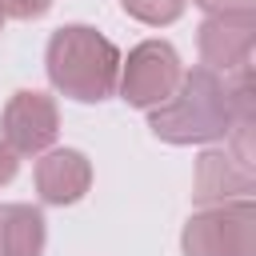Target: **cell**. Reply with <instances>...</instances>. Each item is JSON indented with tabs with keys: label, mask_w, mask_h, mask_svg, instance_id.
Masks as SVG:
<instances>
[{
	"label": "cell",
	"mask_w": 256,
	"mask_h": 256,
	"mask_svg": "<svg viewBox=\"0 0 256 256\" xmlns=\"http://www.w3.org/2000/svg\"><path fill=\"white\" fill-rule=\"evenodd\" d=\"M48 80L80 104H100L116 92L120 80V52L108 36H100L88 24H64L52 32L48 52Z\"/></svg>",
	"instance_id": "obj_1"
},
{
	"label": "cell",
	"mask_w": 256,
	"mask_h": 256,
	"mask_svg": "<svg viewBox=\"0 0 256 256\" xmlns=\"http://www.w3.org/2000/svg\"><path fill=\"white\" fill-rule=\"evenodd\" d=\"M228 100L224 80L208 68H192L180 76L176 92L148 112V128L168 144H208L228 132Z\"/></svg>",
	"instance_id": "obj_2"
},
{
	"label": "cell",
	"mask_w": 256,
	"mask_h": 256,
	"mask_svg": "<svg viewBox=\"0 0 256 256\" xmlns=\"http://www.w3.org/2000/svg\"><path fill=\"white\" fill-rule=\"evenodd\" d=\"M184 256H252L256 248V212L252 200L200 208L180 236Z\"/></svg>",
	"instance_id": "obj_3"
},
{
	"label": "cell",
	"mask_w": 256,
	"mask_h": 256,
	"mask_svg": "<svg viewBox=\"0 0 256 256\" xmlns=\"http://www.w3.org/2000/svg\"><path fill=\"white\" fill-rule=\"evenodd\" d=\"M180 76H184V64H180L176 48L168 40H144V44H136L128 52V60H120L116 88L132 108H148L152 112L156 104H164L176 92Z\"/></svg>",
	"instance_id": "obj_4"
},
{
	"label": "cell",
	"mask_w": 256,
	"mask_h": 256,
	"mask_svg": "<svg viewBox=\"0 0 256 256\" xmlns=\"http://www.w3.org/2000/svg\"><path fill=\"white\" fill-rule=\"evenodd\" d=\"M60 132V112L48 92H16L0 116V140L16 156H44Z\"/></svg>",
	"instance_id": "obj_5"
},
{
	"label": "cell",
	"mask_w": 256,
	"mask_h": 256,
	"mask_svg": "<svg viewBox=\"0 0 256 256\" xmlns=\"http://www.w3.org/2000/svg\"><path fill=\"white\" fill-rule=\"evenodd\" d=\"M252 40H256V20L252 16H208L200 24V68L208 72H236L240 64H252Z\"/></svg>",
	"instance_id": "obj_6"
},
{
	"label": "cell",
	"mask_w": 256,
	"mask_h": 256,
	"mask_svg": "<svg viewBox=\"0 0 256 256\" xmlns=\"http://www.w3.org/2000/svg\"><path fill=\"white\" fill-rule=\"evenodd\" d=\"M252 188H256L252 168H244V164H240V160H232L228 152L208 148V152L196 160L192 200H196L200 208H212V204H232V200H252Z\"/></svg>",
	"instance_id": "obj_7"
},
{
	"label": "cell",
	"mask_w": 256,
	"mask_h": 256,
	"mask_svg": "<svg viewBox=\"0 0 256 256\" xmlns=\"http://www.w3.org/2000/svg\"><path fill=\"white\" fill-rule=\"evenodd\" d=\"M92 184V164L76 148H52L36 160V192L44 204H76Z\"/></svg>",
	"instance_id": "obj_8"
},
{
	"label": "cell",
	"mask_w": 256,
	"mask_h": 256,
	"mask_svg": "<svg viewBox=\"0 0 256 256\" xmlns=\"http://www.w3.org/2000/svg\"><path fill=\"white\" fill-rule=\"evenodd\" d=\"M44 216L32 204H4L0 208V256H44Z\"/></svg>",
	"instance_id": "obj_9"
},
{
	"label": "cell",
	"mask_w": 256,
	"mask_h": 256,
	"mask_svg": "<svg viewBox=\"0 0 256 256\" xmlns=\"http://www.w3.org/2000/svg\"><path fill=\"white\" fill-rule=\"evenodd\" d=\"M124 4V12L128 16H136L140 24H172L180 12H184V4L188 0H120Z\"/></svg>",
	"instance_id": "obj_10"
},
{
	"label": "cell",
	"mask_w": 256,
	"mask_h": 256,
	"mask_svg": "<svg viewBox=\"0 0 256 256\" xmlns=\"http://www.w3.org/2000/svg\"><path fill=\"white\" fill-rule=\"evenodd\" d=\"M56 0H0V12L12 20H40Z\"/></svg>",
	"instance_id": "obj_11"
},
{
	"label": "cell",
	"mask_w": 256,
	"mask_h": 256,
	"mask_svg": "<svg viewBox=\"0 0 256 256\" xmlns=\"http://www.w3.org/2000/svg\"><path fill=\"white\" fill-rule=\"evenodd\" d=\"M200 4L208 16H252L256 12V0H192Z\"/></svg>",
	"instance_id": "obj_12"
},
{
	"label": "cell",
	"mask_w": 256,
	"mask_h": 256,
	"mask_svg": "<svg viewBox=\"0 0 256 256\" xmlns=\"http://www.w3.org/2000/svg\"><path fill=\"white\" fill-rule=\"evenodd\" d=\"M16 168H20V156L0 140V184H8V180L16 176Z\"/></svg>",
	"instance_id": "obj_13"
},
{
	"label": "cell",
	"mask_w": 256,
	"mask_h": 256,
	"mask_svg": "<svg viewBox=\"0 0 256 256\" xmlns=\"http://www.w3.org/2000/svg\"><path fill=\"white\" fill-rule=\"evenodd\" d=\"M0 24H4V12H0Z\"/></svg>",
	"instance_id": "obj_14"
}]
</instances>
